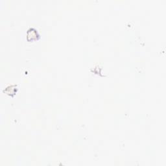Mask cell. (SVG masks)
I'll return each mask as SVG.
<instances>
[{"label":"cell","mask_w":166,"mask_h":166,"mask_svg":"<svg viewBox=\"0 0 166 166\" xmlns=\"http://www.w3.org/2000/svg\"><path fill=\"white\" fill-rule=\"evenodd\" d=\"M27 38L28 41L33 40H36L37 38L39 36L37 33V32L35 31L34 29H31L27 31Z\"/></svg>","instance_id":"obj_1"}]
</instances>
